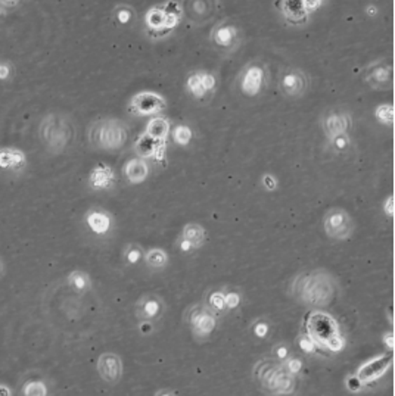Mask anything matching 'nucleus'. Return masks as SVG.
<instances>
[{
    "label": "nucleus",
    "mask_w": 395,
    "mask_h": 396,
    "mask_svg": "<svg viewBox=\"0 0 395 396\" xmlns=\"http://www.w3.org/2000/svg\"><path fill=\"white\" fill-rule=\"evenodd\" d=\"M84 221L96 236H105L111 231L114 224L112 215L104 208H91L84 215Z\"/></svg>",
    "instance_id": "nucleus-20"
},
{
    "label": "nucleus",
    "mask_w": 395,
    "mask_h": 396,
    "mask_svg": "<svg viewBox=\"0 0 395 396\" xmlns=\"http://www.w3.org/2000/svg\"><path fill=\"white\" fill-rule=\"evenodd\" d=\"M154 396H179L178 393H175L173 389H168V388H163V389H159L155 392Z\"/></svg>",
    "instance_id": "nucleus-51"
},
{
    "label": "nucleus",
    "mask_w": 395,
    "mask_h": 396,
    "mask_svg": "<svg viewBox=\"0 0 395 396\" xmlns=\"http://www.w3.org/2000/svg\"><path fill=\"white\" fill-rule=\"evenodd\" d=\"M0 396H12V390L6 385H0Z\"/></svg>",
    "instance_id": "nucleus-53"
},
{
    "label": "nucleus",
    "mask_w": 395,
    "mask_h": 396,
    "mask_svg": "<svg viewBox=\"0 0 395 396\" xmlns=\"http://www.w3.org/2000/svg\"><path fill=\"white\" fill-rule=\"evenodd\" d=\"M202 303L206 305L208 310L217 315L218 318L227 314L225 296H223V289L222 287H211L206 293H203Z\"/></svg>",
    "instance_id": "nucleus-25"
},
{
    "label": "nucleus",
    "mask_w": 395,
    "mask_h": 396,
    "mask_svg": "<svg viewBox=\"0 0 395 396\" xmlns=\"http://www.w3.org/2000/svg\"><path fill=\"white\" fill-rule=\"evenodd\" d=\"M112 21L116 27L120 28H128L135 25L138 21V12L135 6L128 4H119L115 5L112 9Z\"/></svg>",
    "instance_id": "nucleus-27"
},
{
    "label": "nucleus",
    "mask_w": 395,
    "mask_h": 396,
    "mask_svg": "<svg viewBox=\"0 0 395 396\" xmlns=\"http://www.w3.org/2000/svg\"><path fill=\"white\" fill-rule=\"evenodd\" d=\"M187 6L189 8L185 9L190 18L196 22H207L214 17L217 4L208 2V0H194V2H189Z\"/></svg>",
    "instance_id": "nucleus-24"
},
{
    "label": "nucleus",
    "mask_w": 395,
    "mask_h": 396,
    "mask_svg": "<svg viewBox=\"0 0 395 396\" xmlns=\"http://www.w3.org/2000/svg\"><path fill=\"white\" fill-rule=\"evenodd\" d=\"M270 81V72L266 62L253 60L246 62L236 77V90L246 99L261 96L267 90Z\"/></svg>",
    "instance_id": "nucleus-5"
},
{
    "label": "nucleus",
    "mask_w": 395,
    "mask_h": 396,
    "mask_svg": "<svg viewBox=\"0 0 395 396\" xmlns=\"http://www.w3.org/2000/svg\"><path fill=\"white\" fill-rule=\"evenodd\" d=\"M320 127L329 142L341 136H349L353 128V116L344 107L328 108L320 116Z\"/></svg>",
    "instance_id": "nucleus-11"
},
{
    "label": "nucleus",
    "mask_w": 395,
    "mask_h": 396,
    "mask_svg": "<svg viewBox=\"0 0 395 396\" xmlns=\"http://www.w3.org/2000/svg\"><path fill=\"white\" fill-rule=\"evenodd\" d=\"M2 270H4V266H2V261H0V274H2Z\"/></svg>",
    "instance_id": "nucleus-56"
},
{
    "label": "nucleus",
    "mask_w": 395,
    "mask_h": 396,
    "mask_svg": "<svg viewBox=\"0 0 395 396\" xmlns=\"http://www.w3.org/2000/svg\"><path fill=\"white\" fill-rule=\"evenodd\" d=\"M348 142H349V137L348 136H341V137H338V139H335V140H332L330 143H332V146L335 149H338V151H344L347 146H348Z\"/></svg>",
    "instance_id": "nucleus-49"
},
{
    "label": "nucleus",
    "mask_w": 395,
    "mask_h": 396,
    "mask_svg": "<svg viewBox=\"0 0 395 396\" xmlns=\"http://www.w3.org/2000/svg\"><path fill=\"white\" fill-rule=\"evenodd\" d=\"M138 329H139L140 334L149 336L155 330V325H154V322H148V321H139Z\"/></svg>",
    "instance_id": "nucleus-48"
},
{
    "label": "nucleus",
    "mask_w": 395,
    "mask_h": 396,
    "mask_svg": "<svg viewBox=\"0 0 395 396\" xmlns=\"http://www.w3.org/2000/svg\"><path fill=\"white\" fill-rule=\"evenodd\" d=\"M39 136L46 149L51 153L58 155L68 148L76 136V130L67 115L49 114L40 124Z\"/></svg>",
    "instance_id": "nucleus-3"
},
{
    "label": "nucleus",
    "mask_w": 395,
    "mask_h": 396,
    "mask_svg": "<svg viewBox=\"0 0 395 396\" xmlns=\"http://www.w3.org/2000/svg\"><path fill=\"white\" fill-rule=\"evenodd\" d=\"M283 369L286 373H289L290 376H294V377H300L302 373H304V369H305V361L302 357L297 355L295 352L292 354L283 364Z\"/></svg>",
    "instance_id": "nucleus-39"
},
{
    "label": "nucleus",
    "mask_w": 395,
    "mask_h": 396,
    "mask_svg": "<svg viewBox=\"0 0 395 396\" xmlns=\"http://www.w3.org/2000/svg\"><path fill=\"white\" fill-rule=\"evenodd\" d=\"M295 345L300 349L301 354L307 357H319V355H323V352H325L305 330H301L298 333Z\"/></svg>",
    "instance_id": "nucleus-30"
},
{
    "label": "nucleus",
    "mask_w": 395,
    "mask_h": 396,
    "mask_svg": "<svg viewBox=\"0 0 395 396\" xmlns=\"http://www.w3.org/2000/svg\"><path fill=\"white\" fill-rule=\"evenodd\" d=\"M168 108L167 99L156 92L143 90L130 97L127 111L133 116H158Z\"/></svg>",
    "instance_id": "nucleus-12"
},
{
    "label": "nucleus",
    "mask_w": 395,
    "mask_h": 396,
    "mask_svg": "<svg viewBox=\"0 0 395 396\" xmlns=\"http://www.w3.org/2000/svg\"><path fill=\"white\" fill-rule=\"evenodd\" d=\"M338 293V282L325 268L305 270L290 283V295L298 303L312 308L329 306Z\"/></svg>",
    "instance_id": "nucleus-1"
},
{
    "label": "nucleus",
    "mask_w": 395,
    "mask_h": 396,
    "mask_svg": "<svg viewBox=\"0 0 395 396\" xmlns=\"http://www.w3.org/2000/svg\"><path fill=\"white\" fill-rule=\"evenodd\" d=\"M276 6L289 25L301 27L310 21V13L304 5V0H279L276 2Z\"/></svg>",
    "instance_id": "nucleus-19"
},
{
    "label": "nucleus",
    "mask_w": 395,
    "mask_h": 396,
    "mask_svg": "<svg viewBox=\"0 0 395 396\" xmlns=\"http://www.w3.org/2000/svg\"><path fill=\"white\" fill-rule=\"evenodd\" d=\"M187 95L195 100H203L217 89V77L210 71L195 69L190 72L185 83Z\"/></svg>",
    "instance_id": "nucleus-16"
},
{
    "label": "nucleus",
    "mask_w": 395,
    "mask_h": 396,
    "mask_svg": "<svg viewBox=\"0 0 395 396\" xmlns=\"http://www.w3.org/2000/svg\"><path fill=\"white\" fill-rule=\"evenodd\" d=\"M170 131H171L170 121L167 118H164V116L158 115V116H152V118L148 121L143 135L154 139L155 142H158L161 144H164L166 140L170 136Z\"/></svg>",
    "instance_id": "nucleus-23"
},
{
    "label": "nucleus",
    "mask_w": 395,
    "mask_h": 396,
    "mask_svg": "<svg viewBox=\"0 0 395 396\" xmlns=\"http://www.w3.org/2000/svg\"><path fill=\"white\" fill-rule=\"evenodd\" d=\"M170 135H171V139L175 144H179V146H187L190 142H192V137H194V131L192 128H190L189 125H185V124H179V125H175L171 131H170Z\"/></svg>",
    "instance_id": "nucleus-38"
},
{
    "label": "nucleus",
    "mask_w": 395,
    "mask_h": 396,
    "mask_svg": "<svg viewBox=\"0 0 395 396\" xmlns=\"http://www.w3.org/2000/svg\"><path fill=\"white\" fill-rule=\"evenodd\" d=\"M387 320H388V325L394 329V310H392V306L387 308Z\"/></svg>",
    "instance_id": "nucleus-52"
},
{
    "label": "nucleus",
    "mask_w": 395,
    "mask_h": 396,
    "mask_svg": "<svg viewBox=\"0 0 395 396\" xmlns=\"http://www.w3.org/2000/svg\"><path fill=\"white\" fill-rule=\"evenodd\" d=\"M145 266L152 271H163L168 267L170 257L163 247H151L145 251Z\"/></svg>",
    "instance_id": "nucleus-29"
},
{
    "label": "nucleus",
    "mask_w": 395,
    "mask_h": 396,
    "mask_svg": "<svg viewBox=\"0 0 395 396\" xmlns=\"http://www.w3.org/2000/svg\"><path fill=\"white\" fill-rule=\"evenodd\" d=\"M243 41V32L239 22L226 18L215 22L210 32V43L213 48L225 56L235 53Z\"/></svg>",
    "instance_id": "nucleus-6"
},
{
    "label": "nucleus",
    "mask_w": 395,
    "mask_h": 396,
    "mask_svg": "<svg viewBox=\"0 0 395 396\" xmlns=\"http://www.w3.org/2000/svg\"><path fill=\"white\" fill-rule=\"evenodd\" d=\"M130 139V130L126 123L116 118L95 121L89 128V142L95 149L119 152L126 148Z\"/></svg>",
    "instance_id": "nucleus-2"
},
{
    "label": "nucleus",
    "mask_w": 395,
    "mask_h": 396,
    "mask_svg": "<svg viewBox=\"0 0 395 396\" xmlns=\"http://www.w3.org/2000/svg\"><path fill=\"white\" fill-rule=\"evenodd\" d=\"M273 330H274L273 322L267 317H257L255 320L251 321V325H250V333L257 341L270 339Z\"/></svg>",
    "instance_id": "nucleus-31"
},
{
    "label": "nucleus",
    "mask_w": 395,
    "mask_h": 396,
    "mask_svg": "<svg viewBox=\"0 0 395 396\" xmlns=\"http://www.w3.org/2000/svg\"><path fill=\"white\" fill-rule=\"evenodd\" d=\"M180 236L190 243V246L194 247V251H196V249L202 247L207 243V230L198 223H187L182 228Z\"/></svg>",
    "instance_id": "nucleus-28"
},
{
    "label": "nucleus",
    "mask_w": 395,
    "mask_h": 396,
    "mask_svg": "<svg viewBox=\"0 0 395 396\" xmlns=\"http://www.w3.org/2000/svg\"><path fill=\"white\" fill-rule=\"evenodd\" d=\"M163 146L164 144L155 142L154 139L148 137L146 135H142L135 143V152L139 155V158L146 159V158L155 156L158 153V151L163 148Z\"/></svg>",
    "instance_id": "nucleus-32"
},
{
    "label": "nucleus",
    "mask_w": 395,
    "mask_h": 396,
    "mask_svg": "<svg viewBox=\"0 0 395 396\" xmlns=\"http://www.w3.org/2000/svg\"><path fill=\"white\" fill-rule=\"evenodd\" d=\"M345 388L351 392V393H359L361 392L366 386L361 383V380L356 376V374H349L345 378Z\"/></svg>",
    "instance_id": "nucleus-44"
},
{
    "label": "nucleus",
    "mask_w": 395,
    "mask_h": 396,
    "mask_svg": "<svg viewBox=\"0 0 395 396\" xmlns=\"http://www.w3.org/2000/svg\"><path fill=\"white\" fill-rule=\"evenodd\" d=\"M96 370L105 383L115 386L119 385L123 378V360L119 354H115V352H104V354H100V357L98 358Z\"/></svg>",
    "instance_id": "nucleus-18"
},
{
    "label": "nucleus",
    "mask_w": 395,
    "mask_h": 396,
    "mask_svg": "<svg viewBox=\"0 0 395 396\" xmlns=\"http://www.w3.org/2000/svg\"><path fill=\"white\" fill-rule=\"evenodd\" d=\"M145 258V249L140 243L138 242H131L127 243L123 249V259L130 267H136L139 264L143 262Z\"/></svg>",
    "instance_id": "nucleus-34"
},
{
    "label": "nucleus",
    "mask_w": 395,
    "mask_h": 396,
    "mask_svg": "<svg viewBox=\"0 0 395 396\" xmlns=\"http://www.w3.org/2000/svg\"><path fill=\"white\" fill-rule=\"evenodd\" d=\"M392 362L394 357L391 352H388V354H379L368 361H364L354 374L361 380L364 386H369L382 376H385V373L391 369Z\"/></svg>",
    "instance_id": "nucleus-17"
},
{
    "label": "nucleus",
    "mask_w": 395,
    "mask_h": 396,
    "mask_svg": "<svg viewBox=\"0 0 395 396\" xmlns=\"http://www.w3.org/2000/svg\"><path fill=\"white\" fill-rule=\"evenodd\" d=\"M380 341H382L385 349L388 352H391V354H394V330H388L382 334V337H380Z\"/></svg>",
    "instance_id": "nucleus-47"
},
{
    "label": "nucleus",
    "mask_w": 395,
    "mask_h": 396,
    "mask_svg": "<svg viewBox=\"0 0 395 396\" xmlns=\"http://www.w3.org/2000/svg\"><path fill=\"white\" fill-rule=\"evenodd\" d=\"M123 175L130 184H140L149 177V165L142 158H131L123 167Z\"/></svg>",
    "instance_id": "nucleus-21"
},
{
    "label": "nucleus",
    "mask_w": 395,
    "mask_h": 396,
    "mask_svg": "<svg viewBox=\"0 0 395 396\" xmlns=\"http://www.w3.org/2000/svg\"><path fill=\"white\" fill-rule=\"evenodd\" d=\"M364 11H366V13H368V15H370V17H375L376 13L379 12V11H377V8H376V6H373V5L366 6V9H364Z\"/></svg>",
    "instance_id": "nucleus-54"
},
{
    "label": "nucleus",
    "mask_w": 395,
    "mask_h": 396,
    "mask_svg": "<svg viewBox=\"0 0 395 396\" xmlns=\"http://www.w3.org/2000/svg\"><path fill=\"white\" fill-rule=\"evenodd\" d=\"M375 118L385 127H394V105L382 104L375 109Z\"/></svg>",
    "instance_id": "nucleus-40"
},
{
    "label": "nucleus",
    "mask_w": 395,
    "mask_h": 396,
    "mask_svg": "<svg viewBox=\"0 0 395 396\" xmlns=\"http://www.w3.org/2000/svg\"><path fill=\"white\" fill-rule=\"evenodd\" d=\"M112 179H114L112 170L108 168L104 164H100L91 174V184L95 189H99V190L100 189H107V187H109L112 184Z\"/></svg>",
    "instance_id": "nucleus-33"
},
{
    "label": "nucleus",
    "mask_w": 395,
    "mask_h": 396,
    "mask_svg": "<svg viewBox=\"0 0 395 396\" xmlns=\"http://www.w3.org/2000/svg\"><path fill=\"white\" fill-rule=\"evenodd\" d=\"M363 81L370 89L379 92H389L394 89V61L391 56L379 57V60L366 65L363 69Z\"/></svg>",
    "instance_id": "nucleus-8"
},
{
    "label": "nucleus",
    "mask_w": 395,
    "mask_h": 396,
    "mask_svg": "<svg viewBox=\"0 0 395 396\" xmlns=\"http://www.w3.org/2000/svg\"><path fill=\"white\" fill-rule=\"evenodd\" d=\"M323 228L326 236L336 242L348 240L354 234L356 224L349 212L341 207H333L323 217Z\"/></svg>",
    "instance_id": "nucleus-9"
},
{
    "label": "nucleus",
    "mask_w": 395,
    "mask_h": 396,
    "mask_svg": "<svg viewBox=\"0 0 395 396\" xmlns=\"http://www.w3.org/2000/svg\"><path fill=\"white\" fill-rule=\"evenodd\" d=\"M178 249L182 252V254H190V252H194V247L190 246V243L187 240H185L182 236H179L178 239Z\"/></svg>",
    "instance_id": "nucleus-50"
},
{
    "label": "nucleus",
    "mask_w": 395,
    "mask_h": 396,
    "mask_svg": "<svg viewBox=\"0 0 395 396\" xmlns=\"http://www.w3.org/2000/svg\"><path fill=\"white\" fill-rule=\"evenodd\" d=\"M382 211L388 218L394 219V195H388L382 202Z\"/></svg>",
    "instance_id": "nucleus-46"
},
{
    "label": "nucleus",
    "mask_w": 395,
    "mask_h": 396,
    "mask_svg": "<svg viewBox=\"0 0 395 396\" xmlns=\"http://www.w3.org/2000/svg\"><path fill=\"white\" fill-rule=\"evenodd\" d=\"M345 337L344 334H336L333 337H330V339L323 345V350H328L330 352V354H338V352L344 350L345 348Z\"/></svg>",
    "instance_id": "nucleus-42"
},
{
    "label": "nucleus",
    "mask_w": 395,
    "mask_h": 396,
    "mask_svg": "<svg viewBox=\"0 0 395 396\" xmlns=\"http://www.w3.org/2000/svg\"><path fill=\"white\" fill-rule=\"evenodd\" d=\"M222 289H223V296H225L227 314L238 311L243 302L242 290L239 287H233V286H225Z\"/></svg>",
    "instance_id": "nucleus-35"
},
{
    "label": "nucleus",
    "mask_w": 395,
    "mask_h": 396,
    "mask_svg": "<svg viewBox=\"0 0 395 396\" xmlns=\"http://www.w3.org/2000/svg\"><path fill=\"white\" fill-rule=\"evenodd\" d=\"M305 326H307L305 332L313 337L321 349H323V345L330 339V337L341 334V329L336 320L328 313L319 310L309 313Z\"/></svg>",
    "instance_id": "nucleus-13"
},
{
    "label": "nucleus",
    "mask_w": 395,
    "mask_h": 396,
    "mask_svg": "<svg viewBox=\"0 0 395 396\" xmlns=\"http://www.w3.org/2000/svg\"><path fill=\"white\" fill-rule=\"evenodd\" d=\"M15 77V67L8 60H0V81L8 83Z\"/></svg>",
    "instance_id": "nucleus-43"
},
{
    "label": "nucleus",
    "mask_w": 395,
    "mask_h": 396,
    "mask_svg": "<svg viewBox=\"0 0 395 396\" xmlns=\"http://www.w3.org/2000/svg\"><path fill=\"white\" fill-rule=\"evenodd\" d=\"M261 183H262V187H265L266 190H269V192H273V190L277 189V179L270 172L262 175Z\"/></svg>",
    "instance_id": "nucleus-45"
},
{
    "label": "nucleus",
    "mask_w": 395,
    "mask_h": 396,
    "mask_svg": "<svg viewBox=\"0 0 395 396\" xmlns=\"http://www.w3.org/2000/svg\"><path fill=\"white\" fill-rule=\"evenodd\" d=\"M22 396H48L49 395V388L48 385L39 377L28 378L25 383L22 385L21 389Z\"/></svg>",
    "instance_id": "nucleus-36"
},
{
    "label": "nucleus",
    "mask_w": 395,
    "mask_h": 396,
    "mask_svg": "<svg viewBox=\"0 0 395 396\" xmlns=\"http://www.w3.org/2000/svg\"><path fill=\"white\" fill-rule=\"evenodd\" d=\"M27 165V156L22 151L13 148H2L0 149V168L18 172Z\"/></svg>",
    "instance_id": "nucleus-22"
},
{
    "label": "nucleus",
    "mask_w": 395,
    "mask_h": 396,
    "mask_svg": "<svg viewBox=\"0 0 395 396\" xmlns=\"http://www.w3.org/2000/svg\"><path fill=\"white\" fill-rule=\"evenodd\" d=\"M6 13H8V9L4 6L2 2H0V21L6 17Z\"/></svg>",
    "instance_id": "nucleus-55"
},
{
    "label": "nucleus",
    "mask_w": 395,
    "mask_h": 396,
    "mask_svg": "<svg viewBox=\"0 0 395 396\" xmlns=\"http://www.w3.org/2000/svg\"><path fill=\"white\" fill-rule=\"evenodd\" d=\"M167 311V303L158 293L148 292L135 302V317L139 321H148L156 325L163 320Z\"/></svg>",
    "instance_id": "nucleus-15"
},
{
    "label": "nucleus",
    "mask_w": 395,
    "mask_h": 396,
    "mask_svg": "<svg viewBox=\"0 0 395 396\" xmlns=\"http://www.w3.org/2000/svg\"><path fill=\"white\" fill-rule=\"evenodd\" d=\"M292 354H294V350L290 349V345L286 342H277L272 346V354L270 357L273 360H276L277 362L283 364Z\"/></svg>",
    "instance_id": "nucleus-41"
},
{
    "label": "nucleus",
    "mask_w": 395,
    "mask_h": 396,
    "mask_svg": "<svg viewBox=\"0 0 395 396\" xmlns=\"http://www.w3.org/2000/svg\"><path fill=\"white\" fill-rule=\"evenodd\" d=\"M183 318L189 332L198 342L208 341L218 325V317L214 315L202 302L190 305L185 311Z\"/></svg>",
    "instance_id": "nucleus-7"
},
{
    "label": "nucleus",
    "mask_w": 395,
    "mask_h": 396,
    "mask_svg": "<svg viewBox=\"0 0 395 396\" xmlns=\"http://www.w3.org/2000/svg\"><path fill=\"white\" fill-rule=\"evenodd\" d=\"M283 370V365L272 357L258 360L254 365L253 378L260 392H262L266 396H276L277 383H279Z\"/></svg>",
    "instance_id": "nucleus-10"
},
{
    "label": "nucleus",
    "mask_w": 395,
    "mask_h": 396,
    "mask_svg": "<svg viewBox=\"0 0 395 396\" xmlns=\"http://www.w3.org/2000/svg\"><path fill=\"white\" fill-rule=\"evenodd\" d=\"M298 389V378L283 370L279 383H277L276 396H294Z\"/></svg>",
    "instance_id": "nucleus-37"
},
{
    "label": "nucleus",
    "mask_w": 395,
    "mask_h": 396,
    "mask_svg": "<svg viewBox=\"0 0 395 396\" xmlns=\"http://www.w3.org/2000/svg\"><path fill=\"white\" fill-rule=\"evenodd\" d=\"M310 87V78L300 67H286L279 76L277 89L286 99L295 100L302 97Z\"/></svg>",
    "instance_id": "nucleus-14"
},
{
    "label": "nucleus",
    "mask_w": 395,
    "mask_h": 396,
    "mask_svg": "<svg viewBox=\"0 0 395 396\" xmlns=\"http://www.w3.org/2000/svg\"><path fill=\"white\" fill-rule=\"evenodd\" d=\"M67 285L76 295L84 296L92 290V278L83 270H74L68 274Z\"/></svg>",
    "instance_id": "nucleus-26"
},
{
    "label": "nucleus",
    "mask_w": 395,
    "mask_h": 396,
    "mask_svg": "<svg viewBox=\"0 0 395 396\" xmlns=\"http://www.w3.org/2000/svg\"><path fill=\"white\" fill-rule=\"evenodd\" d=\"M183 13V4L170 0V2L151 6L146 11L145 24L151 34L155 37H164L182 22Z\"/></svg>",
    "instance_id": "nucleus-4"
}]
</instances>
